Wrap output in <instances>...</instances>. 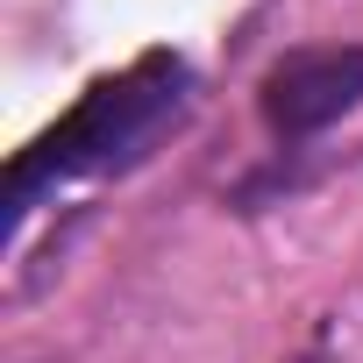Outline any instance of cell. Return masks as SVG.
<instances>
[{"instance_id": "obj_1", "label": "cell", "mask_w": 363, "mask_h": 363, "mask_svg": "<svg viewBox=\"0 0 363 363\" xmlns=\"http://www.w3.org/2000/svg\"><path fill=\"white\" fill-rule=\"evenodd\" d=\"M186 100H193V72H186V57H171V50H150V57H135L128 72L86 86L79 107H72L57 128H43V135L8 164L15 221H29L36 200L57 193L65 178H93V171L135 164L164 128H178Z\"/></svg>"}, {"instance_id": "obj_2", "label": "cell", "mask_w": 363, "mask_h": 363, "mask_svg": "<svg viewBox=\"0 0 363 363\" xmlns=\"http://www.w3.org/2000/svg\"><path fill=\"white\" fill-rule=\"evenodd\" d=\"M356 107H363V43L285 50V57L264 72V86H257V114H264V128H271L285 150L313 143L320 128L349 121Z\"/></svg>"}]
</instances>
